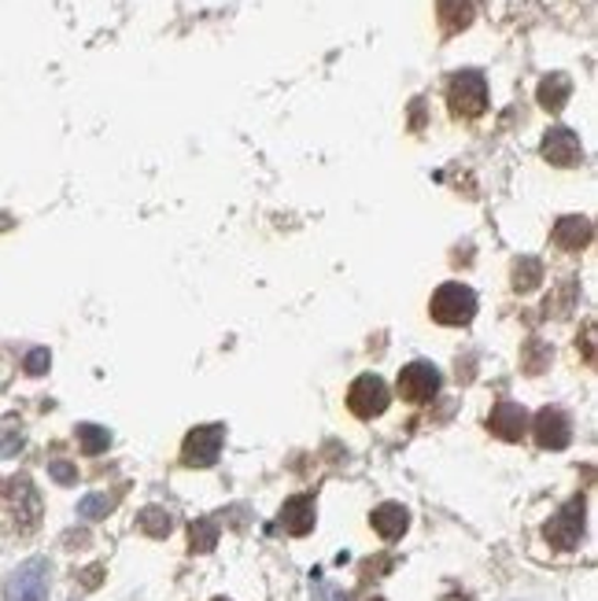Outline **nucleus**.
<instances>
[{
    "mask_svg": "<svg viewBox=\"0 0 598 601\" xmlns=\"http://www.w3.org/2000/svg\"><path fill=\"white\" fill-rule=\"evenodd\" d=\"M429 314H432V321H440V325H470L476 314V295H473V288H465V284L448 281L436 288Z\"/></svg>",
    "mask_w": 598,
    "mask_h": 601,
    "instance_id": "obj_2",
    "label": "nucleus"
},
{
    "mask_svg": "<svg viewBox=\"0 0 598 601\" xmlns=\"http://www.w3.org/2000/svg\"><path fill=\"white\" fill-rule=\"evenodd\" d=\"M4 601H48V562L34 557L19 565L4 587Z\"/></svg>",
    "mask_w": 598,
    "mask_h": 601,
    "instance_id": "obj_4",
    "label": "nucleus"
},
{
    "mask_svg": "<svg viewBox=\"0 0 598 601\" xmlns=\"http://www.w3.org/2000/svg\"><path fill=\"white\" fill-rule=\"evenodd\" d=\"M448 100L459 118L484 115V107H488V81L476 75V70H462V75H454V81H451Z\"/></svg>",
    "mask_w": 598,
    "mask_h": 601,
    "instance_id": "obj_3",
    "label": "nucleus"
},
{
    "mask_svg": "<svg viewBox=\"0 0 598 601\" xmlns=\"http://www.w3.org/2000/svg\"><path fill=\"white\" fill-rule=\"evenodd\" d=\"M215 543H218V524L215 521H196V524H192V549L207 554V549H215Z\"/></svg>",
    "mask_w": 598,
    "mask_h": 601,
    "instance_id": "obj_21",
    "label": "nucleus"
},
{
    "mask_svg": "<svg viewBox=\"0 0 598 601\" xmlns=\"http://www.w3.org/2000/svg\"><path fill=\"white\" fill-rule=\"evenodd\" d=\"M532 432H535V443H540L543 451H565V446H569V440H573L569 417H565L562 410H551V406L535 413Z\"/></svg>",
    "mask_w": 598,
    "mask_h": 601,
    "instance_id": "obj_9",
    "label": "nucleus"
},
{
    "mask_svg": "<svg viewBox=\"0 0 598 601\" xmlns=\"http://www.w3.org/2000/svg\"><path fill=\"white\" fill-rule=\"evenodd\" d=\"M37 517H42V502H37V491L26 476H12V480L0 484V521L12 532H34Z\"/></svg>",
    "mask_w": 598,
    "mask_h": 601,
    "instance_id": "obj_1",
    "label": "nucleus"
},
{
    "mask_svg": "<svg viewBox=\"0 0 598 601\" xmlns=\"http://www.w3.org/2000/svg\"><path fill=\"white\" fill-rule=\"evenodd\" d=\"M48 370V351L42 348V351H30L26 354V373L30 376H42Z\"/></svg>",
    "mask_w": 598,
    "mask_h": 601,
    "instance_id": "obj_22",
    "label": "nucleus"
},
{
    "mask_svg": "<svg viewBox=\"0 0 598 601\" xmlns=\"http://www.w3.org/2000/svg\"><path fill=\"white\" fill-rule=\"evenodd\" d=\"M373 532H377L384 543H395L403 532H407V524H410V517H407V509H403L399 502H384L373 509Z\"/></svg>",
    "mask_w": 598,
    "mask_h": 601,
    "instance_id": "obj_12",
    "label": "nucleus"
},
{
    "mask_svg": "<svg viewBox=\"0 0 598 601\" xmlns=\"http://www.w3.org/2000/svg\"><path fill=\"white\" fill-rule=\"evenodd\" d=\"M53 476L59 484H75V465H67V462H53Z\"/></svg>",
    "mask_w": 598,
    "mask_h": 601,
    "instance_id": "obj_23",
    "label": "nucleus"
},
{
    "mask_svg": "<svg viewBox=\"0 0 598 601\" xmlns=\"http://www.w3.org/2000/svg\"><path fill=\"white\" fill-rule=\"evenodd\" d=\"M373 601H381V598H373Z\"/></svg>",
    "mask_w": 598,
    "mask_h": 601,
    "instance_id": "obj_25",
    "label": "nucleus"
},
{
    "mask_svg": "<svg viewBox=\"0 0 598 601\" xmlns=\"http://www.w3.org/2000/svg\"><path fill=\"white\" fill-rule=\"evenodd\" d=\"M348 410L354 417H362V421H370V417H381L388 410V384L381 381V376H359V381L348 388Z\"/></svg>",
    "mask_w": 598,
    "mask_h": 601,
    "instance_id": "obj_6",
    "label": "nucleus"
},
{
    "mask_svg": "<svg viewBox=\"0 0 598 601\" xmlns=\"http://www.w3.org/2000/svg\"><path fill=\"white\" fill-rule=\"evenodd\" d=\"M540 277H543V267L535 259H524L521 267H517V273H514V288L517 292H532L535 284H540Z\"/></svg>",
    "mask_w": 598,
    "mask_h": 601,
    "instance_id": "obj_19",
    "label": "nucleus"
},
{
    "mask_svg": "<svg viewBox=\"0 0 598 601\" xmlns=\"http://www.w3.org/2000/svg\"><path fill=\"white\" fill-rule=\"evenodd\" d=\"M111 506H115V498H108V495H86L82 502H78V513H82L86 521H100V517L111 513Z\"/></svg>",
    "mask_w": 598,
    "mask_h": 601,
    "instance_id": "obj_20",
    "label": "nucleus"
},
{
    "mask_svg": "<svg viewBox=\"0 0 598 601\" xmlns=\"http://www.w3.org/2000/svg\"><path fill=\"white\" fill-rule=\"evenodd\" d=\"M222 440H226V428L222 424H200L192 428L181 443V462L192 465V468H207L218 462L222 454Z\"/></svg>",
    "mask_w": 598,
    "mask_h": 601,
    "instance_id": "obj_5",
    "label": "nucleus"
},
{
    "mask_svg": "<svg viewBox=\"0 0 598 601\" xmlns=\"http://www.w3.org/2000/svg\"><path fill=\"white\" fill-rule=\"evenodd\" d=\"M78 443H82L86 454H104L111 446V432L100 424H78Z\"/></svg>",
    "mask_w": 598,
    "mask_h": 601,
    "instance_id": "obj_17",
    "label": "nucleus"
},
{
    "mask_svg": "<svg viewBox=\"0 0 598 601\" xmlns=\"http://www.w3.org/2000/svg\"><path fill=\"white\" fill-rule=\"evenodd\" d=\"M595 237V229H591V222L580 218V214H569V218H562L554 226V243L557 248H565V251H580L587 248Z\"/></svg>",
    "mask_w": 598,
    "mask_h": 601,
    "instance_id": "obj_14",
    "label": "nucleus"
},
{
    "mask_svg": "<svg viewBox=\"0 0 598 601\" xmlns=\"http://www.w3.org/2000/svg\"><path fill=\"white\" fill-rule=\"evenodd\" d=\"M440 8V19H443V30L454 34V30H465L473 23V0H436Z\"/></svg>",
    "mask_w": 598,
    "mask_h": 601,
    "instance_id": "obj_15",
    "label": "nucleus"
},
{
    "mask_svg": "<svg viewBox=\"0 0 598 601\" xmlns=\"http://www.w3.org/2000/svg\"><path fill=\"white\" fill-rule=\"evenodd\" d=\"M140 528H145L148 535L163 538V535H170V528H174V521H170V513H167V509L148 506L145 513H140Z\"/></svg>",
    "mask_w": 598,
    "mask_h": 601,
    "instance_id": "obj_18",
    "label": "nucleus"
},
{
    "mask_svg": "<svg viewBox=\"0 0 598 601\" xmlns=\"http://www.w3.org/2000/svg\"><path fill=\"white\" fill-rule=\"evenodd\" d=\"M215 601H226V598H215Z\"/></svg>",
    "mask_w": 598,
    "mask_h": 601,
    "instance_id": "obj_24",
    "label": "nucleus"
},
{
    "mask_svg": "<svg viewBox=\"0 0 598 601\" xmlns=\"http://www.w3.org/2000/svg\"><path fill=\"white\" fill-rule=\"evenodd\" d=\"M436 392H440V370H436V365H429V362L403 365V373H399V395L403 399L421 406V402H432Z\"/></svg>",
    "mask_w": 598,
    "mask_h": 601,
    "instance_id": "obj_7",
    "label": "nucleus"
},
{
    "mask_svg": "<svg viewBox=\"0 0 598 601\" xmlns=\"http://www.w3.org/2000/svg\"><path fill=\"white\" fill-rule=\"evenodd\" d=\"M281 528H285L289 535H307V532H314V498L311 495L289 498L285 509H281Z\"/></svg>",
    "mask_w": 598,
    "mask_h": 601,
    "instance_id": "obj_13",
    "label": "nucleus"
},
{
    "mask_svg": "<svg viewBox=\"0 0 598 601\" xmlns=\"http://www.w3.org/2000/svg\"><path fill=\"white\" fill-rule=\"evenodd\" d=\"M569 93H573V81L565 75H551V78H543V86H540V104L546 111H562Z\"/></svg>",
    "mask_w": 598,
    "mask_h": 601,
    "instance_id": "obj_16",
    "label": "nucleus"
},
{
    "mask_svg": "<svg viewBox=\"0 0 598 601\" xmlns=\"http://www.w3.org/2000/svg\"><path fill=\"white\" fill-rule=\"evenodd\" d=\"M488 428H492L495 435H499V440L517 443L524 432H529V417H524V410H521L517 402H499V406L492 410Z\"/></svg>",
    "mask_w": 598,
    "mask_h": 601,
    "instance_id": "obj_11",
    "label": "nucleus"
},
{
    "mask_svg": "<svg viewBox=\"0 0 598 601\" xmlns=\"http://www.w3.org/2000/svg\"><path fill=\"white\" fill-rule=\"evenodd\" d=\"M543 159L554 162V167H573V162H580L584 159L580 137L565 126H554L551 134L543 137Z\"/></svg>",
    "mask_w": 598,
    "mask_h": 601,
    "instance_id": "obj_10",
    "label": "nucleus"
},
{
    "mask_svg": "<svg viewBox=\"0 0 598 601\" xmlns=\"http://www.w3.org/2000/svg\"><path fill=\"white\" fill-rule=\"evenodd\" d=\"M546 538H551V546H557V549L580 546V538H584V498H573V502H565L562 509H557V517L546 524Z\"/></svg>",
    "mask_w": 598,
    "mask_h": 601,
    "instance_id": "obj_8",
    "label": "nucleus"
}]
</instances>
